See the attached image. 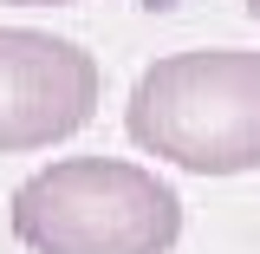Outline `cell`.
<instances>
[{
  "label": "cell",
  "mask_w": 260,
  "mask_h": 254,
  "mask_svg": "<svg viewBox=\"0 0 260 254\" xmlns=\"http://www.w3.org/2000/svg\"><path fill=\"white\" fill-rule=\"evenodd\" d=\"M124 130L137 150L189 176L260 170V52L195 46L143 65L124 104Z\"/></svg>",
  "instance_id": "obj_1"
},
{
  "label": "cell",
  "mask_w": 260,
  "mask_h": 254,
  "mask_svg": "<svg viewBox=\"0 0 260 254\" xmlns=\"http://www.w3.org/2000/svg\"><path fill=\"white\" fill-rule=\"evenodd\" d=\"M26 254H169L182 241V195L124 157H59L7 202Z\"/></svg>",
  "instance_id": "obj_2"
},
{
  "label": "cell",
  "mask_w": 260,
  "mask_h": 254,
  "mask_svg": "<svg viewBox=\"0 0 260 254\" xmlns=\"http://www.w3.org/2000/svg\"><path fill=\"white\" fill-rule=\"evenodd\" d=\"M104 72L78 39L0 26V157L52 150L98 118Z\"/></svg>",
  "instance_id": "obj_3"
},
{
  "label": "cell",
  "mask_w": 260,
  "mask_h": 254,
  "mask_svg": "<svg viewBox=\"0 0 260 254\" xmlns=\"http://www.w3.org/2000/svg\"><path fill=\"white\" fill-rule=\"evenodd\" d=\"M0 7H72V0H0Z\"/></svg>",
  "instance_id": "obj_4"
},
{
  "label": "cell",
  "mask_w": 260,
  "mask_h": 254,
  "mask_svg": "<svg viewBox=\"0 0 260 254\" xmlns=\"http://www.w3.org/2000/svg\"><path fill=\"white\" fill-rule=\"evenodd\" d=\"M247 13H254V26H260V0H247Z\"/></svg>",
  "instance_id": "obj_5"
}]
</instances>
